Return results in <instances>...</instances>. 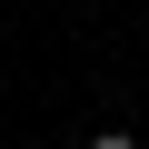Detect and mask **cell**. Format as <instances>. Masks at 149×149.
I'll use <instances>...</instances> for the list:
<instances>
[{
  "label": "cell",
  "instance_id": "1",
  "mask_svg": "<svg viewBox=\"0 0 149 149\" xmlns=\"http://www.w3.org/2000/svg\"><path fill=\"white\" fill-rule=\"evenodd\" d=\"M80 149H139V139H129V129H90Z\"/></svg>",
  "mask_w": 149,
  "mask_h": 149
},
{
  "label": "cell",
  "instance_id": "2",
  "mask_svg": "<svg viewBox=\"0 0 149 149\" xmlns=\"http://www.w3.org/2000/svg\"><path fill=\"white\" fill-rule=\"evenodd\" d=\"M139 30H149V10H139Z\"/></svg>",
  "mask_w": 149,
  "mask_h": 149
}]
</instances>
